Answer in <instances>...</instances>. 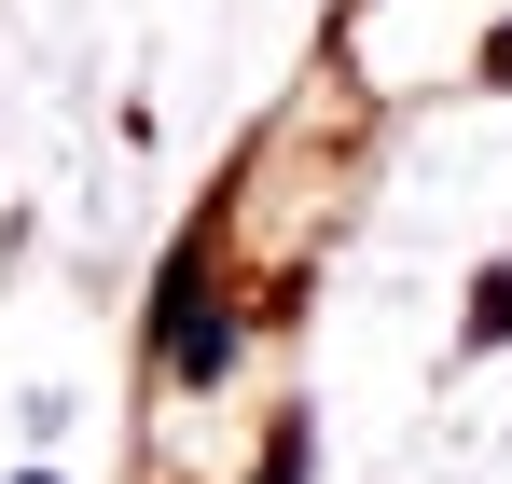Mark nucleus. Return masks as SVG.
I'll return each mask as SVG.
<instances>
[{"mask_svg":"<svg viewBox=\"0 0 512 484\" xmlns=\"http://www.w3.org/2000/svg\"><path fill=\"white\" fill-rule=\"evenodd\" d=\"M499 70H512V28H499Z\"/></svg>","mask_w":512,"mask_h":484,"instance_id":"nucleus-1","label":"nucleus"}]
</instances>
